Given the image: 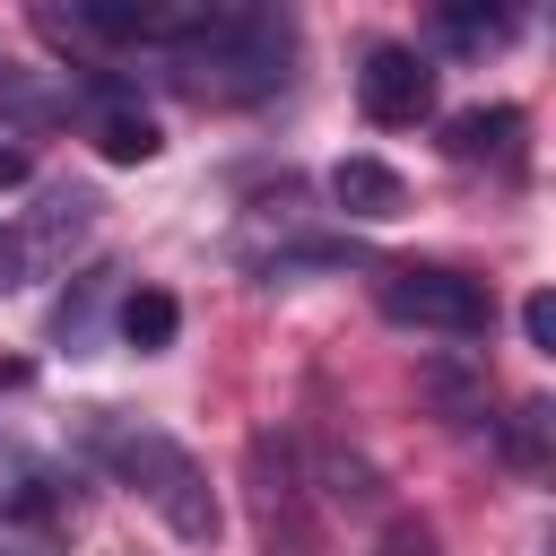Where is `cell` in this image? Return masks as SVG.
Returning a JSON list of instances; mask_svg holds the SVG:
<instances>
[{
	"label": "cell",
	"instance_id": "cell-1",
	"mask_svg": "<svg viewBox=\"0 0 556 556\" xmlns=\"http://www.w3.org/2000/svg\"><path fill=\"white\" fill-rule=\"evenodd\" d=\"M87 452L182 539V547H217V530H226V504H217V486H208V469L174 443V434H156V426H139V417H113V408H96L87 417Z\"/></svg>",
	"mask_w": 556,
	"mask_h": 556
},
{
	"label": "cell",
	"instance_id": "cell-2",
	"mask_svg": "<svg viewBox=\"0 0 556 556\" xmlns=\"http://www.w3.org/2000/svg\"><path fill=\"white\" fill-rule=\"evenodd\" d=\"M374 304H382V321L434 330V339H486V321H495L486 278L443 269V261H400V269H382V278H374Z\"/></svg>",
	"mask_w": 556,
	"mask_h": 556
},
{
	"label": "cell",
	"instance_id": "cell-3",
	"mask_svg": "<svg viewBox=\"0 0 556 556\" xmlns=\"http://www.w3.org/2000/svg\"><path fill=\"white\" fill-rule=\"evenodd\" d=\"M356 104H365V122H382V130H417V122L434 113V61L408 52V43H374L365 70H356Z\"/></svg>",
	"mask_w": 556,
	"mask_h": 556
},
{
	"label": "cell",
	"instance_id": "cell-4",
	"mask_svg": "<svg viewBox=\"0 0 556 556\" xmlns=\"http://www.w3.org/2000/svg\"><path fill=\"white\" fill-rule=\"evenodd\" d=\"M304 504H313V495H304L295 443H287V434H252V513H261V530L287 539V547H304V539H313V513H304Z\"/></svg>",
	"mask_w": 556,
	"mask_h": 556
},
{
	"label": "cell",
	"instance_id": "cell-5",
	"mask_svg": "<svg viewBox=\"0 0 556 556\" xmlns=\"http://www.w3.org/2000/svg\"><path fill=\"white\" fill-rule=\"evenodd\" d=\"M96 191H78V182H61V191H43V208L26 217V235H9V269H61L70 261V243H87V226H96Z\"/></svg>",
	"mask_w": 556,
	"mask_h": 556
},
{
	"label": "cell",
	"instance_id": "cell-6",
	"mask_svg": "<svg viewBox=\"0 0 556 556\" xmlns=\"http://www.w3.org/2000/svg\"><path fill=\"white\" fill-rule=\"evenodd\" d=\"M295 469H304V495H321L330 513H374L382 504V469L365 452H348V443H304Z\"/></svg>",
	"mask_w": 556,
	"mask_h": 556
},
{
	"label": "cell",
	"instance_id": "cell-7",
	"mask_svg": "<svg viewBox=\"0 0 556 556\" xmlns=\"http://www.w3.org/2000/svg\"><path fill=\"white\" fill-rule=\"evenodd\" d=\"M452 165H521V104H460L443 122Z\"/></svg>",
	"mask_w": 556,
	"mask_h": 556
},
{
	"label": "cell",
	"instance_id": "cell-8",
	"mask_svg": "<svg viewBox=\"0 0 556 556\" xmlns=\"http://www.w3.org/2000/svg\"><path fill=\"white\" fill-rule=\"evenodd\" d=\"M330 200H339L356 226H391V217L408 208V182H400L382 156H339V165H330Z\"/></svg>",
	"mask_w": 556,
	"mask_h": 556
},
{
	"label": "cell",
	"instance_id": "cell-9",
	"mask_svg": "<svg viewBox=\"0 0 556 556\" xmlns=\"http://www.w3.org/2000/svg\"><path fill=\"white\" fill-rule=\"evenodd\" d=\"M156 148H165L156 113H148V104H130L122 87H104V104H96V156H104V165H148Z\"/></svg>",
	"mask_w": 556,
	"mask_h": 556
},
{
	"label": "cell",
	"instance_id": "cell-10",
	"mask_svg": "<svg viewBox=\"0 0 556 556\" xmlns=\"http://www.w3.org/2000/svg\"><path fill=\"white\" fill-rule=\"evenodd\" d=\"M174 330H182V304H174L165 287H130V295H122V339H130L139 356L174 348Z\"/></svg>",
	"mask_w": 556,
	"mask_h": 556
},
{
	"label": "cell",
	"instance_id": "cell-11",
	"mask_svg": "<svg viewBox=\"0 0 556 556\" xmlns=\"http://www.w3.org/2000/svg\"><path fill=\"white\" fill-rule=\"evenodd\" d=\"M504 452H513L521 469H547V400H521V408H513V426H504Z\"/></svg>",
	"mask_w": 556,
	"mask_h": 556
},
{
	"label": "cell",
	"instance_id": "cell-12",
	"mask_svg": "<svg viewBox=\"0 0 556 556\" xmlns=\"http://www.w3.org/2000/svg\"><path fill=\"white\" fill-rule=\"evenodd\" d=\"M443 43H469V52L478 43H504V17L495 9H443Z\"/></svg>",
	"mask_w": 556,
	"mask_h": 556
},
{
	"label": "cell",
	"instance_id": "cell-13",
	"mask_svg": "<svg viewBox=\"0 0 556 556\" xmlns=\"http://www.w3.org/2000/svg\"><path fill=\"white\" fill-rule=\"evenodd\" d=\"M521 330H530V348H547V356H556V295H547V287L521 304Z\"/></svg>",
	"mask_w": 556,
	"mask_h": 556
},
{
	"label": "cell",
	"instance_id": "cell-14",
	"mask_svg": "<svg viewBox=\"0 0 556 556\" xmlns=\"http://www.w3.org/2000/svg\"><path fill=\"white\" fill-rule=\"evenodd\" d=\"M26 174H35V156H26V148H0V191H17Z\"/></svg>",
	"mask_w": 556,
	"mask_h": 556
},
{
	"label": "cell",
	"instance_id": "cell-15",
	"mask_svg": "<svg viewBox=\"0 0 556 556\" xmlns=\"http://www.w3.org/2000/svg\"><path fill=\"white\" fill-rule=\"evenodd\" d=\"M0 269H9V235H0Z\"/></svg>",
	"mask_w": 556,
	"mask_h": 556
}]
</instances>
